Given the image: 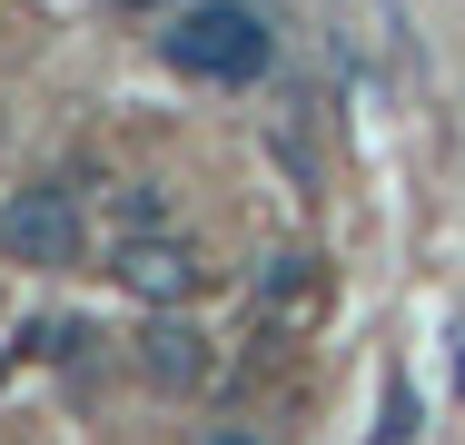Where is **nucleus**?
I'll list each match as a JSON object with an SVG mask.
<instances>
[{"label": "nucleus", "mask_w": 465, "mask_h": 445, "mask_svg": "<svg viewBox=\"0 0 465 445\" xmlns=\"http://www.w3.org/2000/svg\"><path fill=\"white\" fill-rule=\"evenodd\" d=\"M159 60H169L179 80L248 89V80H268V60H278V30H268L248 0H188L179 20L159 30Z\"/></svg>", "instance_id": "1"}, {"label": "nucleus", "mask_w": 465, "mask_h": 445, "mask_svg": "<svg viewBox=\"0 0 465 445\" xmlns=\"http://www.w3.org/2000/svg\"><path fill=\"white\" fill-rule=\"evenodd\" d=\"M297 317H317V258H278L258 287V327H297Z\"/></svg>", "instance_id": "5"}, {"label": "nucleus", "mask_w": 465, "mask_h": 445, "mask_svg": "<svg viewBox=\"0 0 465 445\" xmlns=\"http://www.w3.org/2000/svg\"><path fill=\"white\" fill-rule=\"evenodd\" d=\"M0 248H10L20 267H80L90 218H80V198H70V188H20V198L0 208Z\"/></svg>", "instance_id": "2"}, {"label": "nucleus", "mask_w": 465, "mask_h": 445, "mask_svg": "<svg viewBox=\"0 0 465 445\" xmlns=\"http://www.w3.org/2000/svg\"><path fill=\"white\" fill-rule=\"evenodd\" d=\"M208 445H258V436H238V426H228V436H208Z\"/></svg>", "instance_id": "6"}, {"label": "nucleus", "mask_w": 465, "mask_h": 445, "mask_svg": "<svg viewBox=\"0 0 465 445\" xmlns=\"http://www.w3.org/2000/svg\"><path fill=\"white\" fill-rule=\"evenodd\" d=\"M119 10H149V0H119Z\"/></svg>", "instance_id": "7"}, {"label": "nucleus", "mask_w": 465, "mask_h": 445, "mask_svg": "<svg viewBox=\"0 0 465 445\" xmlns=\"http://www.w3.org/2000/svg\"><path fill=\"white\" fill-rule=\"evenodd\" d=\"M109 277L139 297V307H179V297H198V248L188 238H169V228H139V238H119L109 248Z\"/></svg>", "instance_id": "3"}, {"label": "nucleus", "mask_w": 465, "mask_h": 445, "mask_svg": "<svg viewBox=\"0 0 465 445\" xmlns=\"http://www.w3.org/2000/svg\"><path fill=\"white\" fill-rule=\"evenodd\" d=\"M139 376L159 386V396H188V386H208V337L179 327V317H159L149 337H139Z\"/></svg>", "instance_id": "4"}]
</instances>
